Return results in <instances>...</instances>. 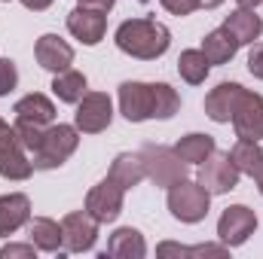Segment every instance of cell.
<instances>
[{
  "label": "cell",
  "instance_id": "1",
  "mask_svg": "<svg viewBox=\"0 0 263 259\" xmlns=\"http://www.w3.org/2000/svg\"><path fill=\"white\" fill-rule=\"evenodd\" d=\"M168 43H172L168 28L153 21V18H129L117 28L120 52H126L132 58H141V61H153V58L165 55Z\"/></svg>",
  "mask_w": 263,
  "mask_h": 259
},
{
  "label": "cell",
  "instance_id": "2",
  "mask_svg": "<svg viewBox=\"0 0 263 259\" xmlns=\"http://www.w3.org/2000/svg\"><path fill=\"white\" fill-rule=\"evenodd\" d=\"M77 143H80V134H77L73 125H62V122L49 125V128H43L40 146L31 153V165L37 171H52V168L65 165L67 159L73 156Z\"/></svg>",
  "mask_w": 263,
  "mask_h": 259
},
{
  "label": "cell",
  "instance_id": "3",
  "mask_svg": "<svg viewBox=\"0 0 263 259\" xmlns=\"http://www.w3.org/2000/svg\"><path fill=\"white\" fill-rule=\"evenodd\" d=\"M141 162H144V171L147 177L156 183V186H175L178 180H187V162L168 149V146H159V143H144L138 149Z\"/></svg>",
  "mask_w": 263,
  "mask_h": 259
},
{
  "label": "cell",
  "instance_id": "4",
  "mask_svg": "<svg viewBox=\"0 0 263 259\" xmlns=\"http://www.w3.org/2000/svg\"><path fill=\"white\" fill-rule=\"evenodd\" d=\"M208 204H211V192L202 183L178 180L175 186H168V210L181 223H199V220H205Z\"/></svg>",
  "mask_w": 263,
  "mask_h": 259
},
{
  "label": "cell",
  "instance_id": "5",
  "mask_svg": "<svg viewBox=\"0 0 263 259\" xmlns=\"http://www.w3.org/2000/svg\"><path fill=\"white\" fill-rule=\"evenodd\" d=\"M239 168H236V162L230 159V153H211L205 162H202V168H199V183L208 189L211 195H223L230 192V189H236L239 186Z\"/></svg>",
  "mask_w": 263,
  "mask_h": 259
},
{
  "label": "cell",
  "instance_id": "6",
  "mask_svg": "<svg viewBox=\"0 0 263 259\" xmlns=\"http://www.w3.org/2000/svg\"><path fill=\"white\" fill-rule=\"evenodd\" d=\"M254 229H257V213H254L251 207H245V204L227 207V210L220 213V220H217V238H220V244H227V247L245 244V241L254 235Z\"/></svg>",
  "mask_w": 263,
  "mask_h": 259
},
{
  "label": "cell",
  "instance_id": "7",
  "mask_svg": "<svg viewBox=\"0 0 263 259\" xmlns=\"http://www.w3.org/2000/svg\"><path fill=\"white\" fill-rule=\"evenodd\" d=\"M34 171L31 159H28V149L22 146L18 134L12 125L0 131V177L6 180H28Z\"/></svg>",
  "mask_w": 263,
  "mask_h": 259
},
{
  "label": "cell",
  "instance_id": "8",
  "mask_svg": "<svg viewBox=\"0 0 263 259\" xmlns=\"http://www.w3.org/2000/svg\"><path fill=\"white\" fill-rule=\"evenodd\" d=\"M98 241V220L89 210H73L62 220V247L70 253L92 250Z\"/></svg>",
  "mask_w": 263,
  "mask_h": 259
},
{
  "label": "cell",
  "instance_id": "9",
  "mask_svg": "<svg viewBox=\"0 0 263 259\" xmlns=\"http://www.w3.org/2000/svg\"><path fill=\"white\" fill-rule=\"evenodd\" d=\"M233 128L242 140H260L263 137V98L257 92L242 89L236 110H233Z\"/></svg>",
  "mask_w": 263,
  "mask_h": 259
},
{
  "label": "cell",
  "instance_id": "10",
  "mask_svg": "<svg viewBox=\"0 0 263 259\" xmlns=\"http://www.w3.org/2000/svg\"><path fill=\"white\" fill-rule=\"evenodd\" d=\"M77 131H86V134H98L110 125L114 119V104L104 92H86L80 98V107H77Z\"/></svg>",
  "mask_w": 263,
  "mask_h": 259
},
{
  "label": "cell",
  "instance_id": "11",
  "mask_svg": "<svg viewBox=\"0 0 263 259\" xmlns=\"http://www.w3.org/2000/svg\"><path fill=\"white\" fill-rule=\"evenodd\" d=\"M123 195L126 189L117 180H101L98 186H92V192L86 195V210L98 220V223H114L123 213Z\"/></svg>",
  "mask_w": 263,
  "mask_h": 259
},
{
  "label": "cell",
  "instance_id": "12",
  "mask_svg": "<svg viewBox=\"0 0 263 259\" xmlns=\"http://www.w3.org/2000/svg\"><path fill=\"white\" fill-rule=\"evenodd\" d=\"M120 110L129 122L153 119V85L147 82H123L120 85Z\"/></svg>",
  "mask_w": 263,
  "mask_h": 259
},
{
  "label": "cell",
  "instance_id": "13",
  "mask_svg": "<svg viewBox=\"0 0 263 259\" xmlns=\"http://www.w3.org/2000/svg\"><path fill=\"white\" fill-rule=\"evenodd\" d=\"M67 31H70L77 40H83L86 46H95V43H101V37H104V31H107V18H104V12L77 6V9L67 15Z\"/></svg>",
  "mask_w": 263,
  "mask_h": 259
},
{
  "label": "cell",
  "instance_id": "14",
  "mask_svg": "<svg viewBox=\"0 0 263 259\" xmlns=\"http://www.w3.org/2000/svg\"><path fill=\"white\" fill-rule=\"evenodd\" d=\"M34 55H37V64L52 70V73H62L73 64V49L67 46L59 34H43L34 46Z\"/></svg>",
  "mask_w": 263,
  "mask_h": 259
},
{
  "label": "cell",
  "instance_id": "15",
  "mask_svg": "<svg viewBox=\"0 0 263 259\" xmlns=\"http://www.w3.org/2000/svg\"><path fill=\"white\" fill-rule=\"evenodd\" d=\"M239 95H242V85L239 82H220L217 89H211L205 95V116L211 122H230Z\"/></svg>",
  "mask_w": 263,
  "mask_h": 259
},
{
  "label": "cell",
  "instance_id": "16",
  "mask_svg": "<svg viewBox=\"0 0 263 259\" xmlns=\"http://www.w3.org/2000/svg\"><path fill=\"white\" fill-rule=\"evenodd\" d=\"M223 31H227L239 46H251V43L260 37L263 21H260V15H257L254 9H242V6H239L236 12H230V15H227Z\"/></svg>",
  "mask_w": 263,
  "mask_h": 259
},
{
  "label": "cell",
  "instance_id": "17",
  "mask_svg": "<svg viewBox=\"0 0 263 259\" xmlns=\"http://www.w3.org/2000/svg\"><path fill=\"white\" fill-rule=\"evenodd\" d=\"M28 220H31V201H28V195H22V192L0 195V238L12 235Z\"/></svg>",
  "mask_w": 263,
  "mask_h": 259
},
{
  "label": "cell",
  "instance_id": "18",
  "mask_svg": "<svg viewBox=\"0 0 263 259\" xmlns=\"http://www.w3.org/2000/svg\"><path fill=\"white\" fill-rule=\"evenodd\" d=\"M15 122H31V125H52V119H55V107H52V101L46 98V95H40V92H34V95H25L18 104H15Z\"/></svg>",
  "mask_w": 263,
  "mask_h": 259
},
{
  "label": "cell",
  "instance_id": "19",
  "mask_svg": "<svg viewBox=\"0 0 263 259\" xmlns=\"http://www.w3.org/2000/svg\"><path fill=\"white\" fill-rule=\"evenodd\" d=\"M230 159L236 162V168L242 174H251L260 186V195H263V149L257 146V140H242L230 149Z\"/></svg>",
  "mask_w": 263,
  "mask_h": 259
},
{
  "label": "cell",
  "instance_id": "20",
  "mask_svg": "<svg viewBox=\"0 0 263 259\" xmlns=\"http://www.w3.org/2000/svg\"><path fill=\"white\" fill-rule=\"evenodd\" d=\"M147 253V244H144V235L138 229H117L107 241V250L104 256H120V259H144Z\"/></svg>",
  "mask_w": 263,
  "mask_h": 259
},
{
  "label": "cell",
  "instance_id": "21",
  "mask_svg": "<svg viewBox=\"0 0 263 259\" xmlns=\"http://www.w3.org/2000/svg\"><path fill=\"white\" fill-rule=\"evenodd\" d=\"M110 180H117L123 189H132V186H138L144 177H147V171H144V162H141V156L138 153H120L117 159H114V165H110V174H107Z\"/></svg>",
  "mask_w": 263,
  "mask_h": 259
},
{
  "label": "cell",
  "instance_id": "22",
  "mask_svg": "<svg viewBox=\"0 0 263 259\" xmlns=\"http://www.w3.org/2000/svg\"><path fill=\"white\" fill-rule=\"evenodd\" d=\"M28 238H31V244H34L37 250L55 253V250L62 247V226H59L55 220H49V217H37V220H31V226H28Z\"/></svg>",
  "mask_w": 263,
  "mask_h": 259
},
{
  "label": "cell",
  "instance_id": "23",
  "mask_svg": "<svg viewBox=\"0 0 263 259\" xmlns=\"http://www.w3.org/2000/svg\"><path fill=\"white\" fill-rule=\"evenodd\" d=\"M236 49H239V43H236L223 28L211 31V34L202 40V52H205L208 64H227V61L236 55Z\"/></svg>",
  "mask_w": 263,
  "mask_h": 259
},
{
  "label": "cell",
  "instance_id": "24",
  "mask_svg": "<svg viewBox=\"0 0 263 259\" xmlns=\"http://www.w3.org/2000/svg\"><path fill=\"white\" fill-rule=\"evenodd\" d=\"M214 149H217V146H214V137H211V134H187V137H181L178 146H175V153H178L187 165L205 162Z\"/></svg>",
  "mask_w": 263,
  "mask_h": 259
},
{
  "label": "cell",
  "instance_id": "25",
  "mask_svg": "<svg viewBox=\"0 0 263 259\" xmlns=\"http://www.w3.org/2000/svg\"><path fill=\"white\" fill-rule=\"evenodd\" d=\"M52 92H55V98L59 101H65V104H80V98L86 95V76L80 73V70H62L55 79H52Z\"/></svg>",
  "mask_w": 263,
  "mask_h": 259
},
{
  "label": "cell",
  "instance_id": "26",
  "mask_svg": "<svg viewBox=\"0 0 263 259\" xmlns=\"http://www.w3.org/2000/svg\"><path fill=\"white\" fill-rule=\"evenodd\" d=\"M208 58H205V52L202 49H184L181 52V58H178V73L190 82V85H199V82H205V76H208Z\"/></svg>",
  "mask_w": 263,
  "mask_h": 259
},
{
  "label": "cell",
  "instance_id": "27",
  "mask_svg": "<svg viewBox=\"0 0 263 259\" xmlns=\"http://www.w3.org/2000/svg\"><path fill=\"white\" fill-rule=\"evenodd\" d=\"M227 244H199V247H184V244H172V241H165V244H159L156 247V253L165 259V256H214V259H223L227 256Z\"/></svg>",
  "mask_w": 263,
  "mask_h": 259
},
{
  "label": "cell",
  "instance_id": "28",
  "mask_svg": "<svg viewBox=\"0 0 263 259\" xmlns=\"http://www.w3.org/2000/svg\"><path fill=\"white\" fill-rule=\"evenodd\" d=\"M181 107V98L172 85L153 82V119H172Z\"/></svg>",
  "mask_w": 263,
  "mask_h": 259
},
{
  "label": "cell",
  "instance_id": "29",
  "mask_svg": "<svg viewBox=\"0 0 263 259\" xmlns=\"http://www.w3.org/2000/svg\"><path fill=\"white\" fill-rule=\"evenodd\" d=\"M18 82V70L9 58H0V95H9Z\"/></svg>",
  "mask_w": 263,
  "mask_h": 259
},
{
  "label": "cell",
  "instance_id": "30",
  "mask_svg": "<svg viewBox=\"0 0 263 259\" xmlns=\"http://www.w3.org/2000/svg\"><path fill=\"white\" fill-rule=\"evenodd\" d=\"M172 15H190L193 9H199L202 6V0H159Z\"/></svg>",
  "mask_w": 263,
  "mask_h": 259
},
{
  "label": "cell",
  "instance_id": "31",
  "mask_svg": "<svg viewBox=\"0 0 263 259\" xmlns=\"http://www.w3.org/2000/svg\"><path fill=\"white\" fill-rule=\"evenodd\" d=\"M34 244H6L0 250V259H34Z\"/></svg>",
  "mask_w": 263,
  "mask_h": 259
},
{
  "label": "cell",
  "instance_id": "32",
  "mask_svg": "<svg viewBox=\"0 0 263 259\" xmlns=\"http://www.w3.org/2000/svg\"><path fill=\"white\" fill-rule=\"evenodd\" d=\"M248 70H251L257 79H263V43H257V46L251 49V55H248Z\"/></svg>",
  "mask_w": 263,
  "mask_h": 259
},
{
  "label": "cell",
  "instance_id": "33",
  "mask_svg": "<svg viewBox=\"0 0 263 259\" xmlns=\"http://www.w3.org/2000/svg\"><path fill=\"white\" fill-rule=\"evenodd\" d=\"M83 9H95V12H110L117 0H77Z\"/></svg>",
  "mask_w": 263,
  "mask_h": 259
},
{
  "label": "cell",
  "instance_id": "34",
  "mask_svg": "<svg viewBox=\"0 0 263 259\" xmlns=\"http://www.w3.org/2000/svg\"><path fill=\"white\" fill-rule=\"evenodd\" d=\"M22 3H25L28 9H34V12H40V9H46L52 0H22Z\"/></svg>",
  "mask_w": 263,
  "mask_h": 259
},
{
  "label": "cell",
  "instance_id": "35",
  "mask_svg": "<svg viewBox=\"0 0 263 259\" xmlns=\"http://www.w3.org/2000/svg\"><path fill=\"white\" fill-rule=\"evenodd\" d=\"M257 3H260V0H239V6H242V9H254Z\"/></svg>",
  "mask_w": 263,
  "mask_h": 259
},
{
  "label": "cell",
  "instance_id": "36",
  "mask_svg": "<svg viewBox=\"0 0 263 259\" xmlns=\"http://www.w3.org/2000/svg\"><path fill=\"white\" fill-rule=\"evenodd\" d=\"M220 3H223V0H202L205 9H214V6H220Z\"/></svg>",
  "mask_w": 263,
  "mask_h": 259
},
{
  "label": "cell",
  "instance_id": "37",
  "mask_svg": "<svg viewBox=\"0 0 263 259\" xmlns=\"http://www.w3.org/2000/svg\"><path fill=\"white\" fill-rule=\"evenodd\" d=\"M3 128H6V122H3V119H0V131H3Z\"/></svg>",
  "mask_w": 263,
  "mask_h": 259
}]
</instances>
